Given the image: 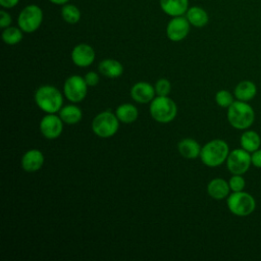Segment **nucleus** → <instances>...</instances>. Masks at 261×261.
<instances>
[{
  "instance_id": "13",
  "label": "nucleus",
  "mask_w": 261,
  "mask_h": 261,
  "mask_svg": "<svg viewBox=\"0 0 261 261\" xmlns=\"http://www.w3.org/2000/svg\"><path fill=\"white\" fill-rule=\"evenodd\" d=\"M155 88L147 82L136 83L130 89L132 98L138 103H148L155 98Z\"/></svg>"
},
{
  "instance_id": "30",
  "label": "nucleus",
  "mask_w": 261,
  "mask_h": 261,
  "mask_svg": "<svg viewBox=\"0 0 261 261\" xmlns=\"http://www.w3.org/2000/svg\"><path fill=\"white\" fill-rule=\"evenodd\" d=\"M86 83L90 87H95L99 83V75L96 71H89L85 76H84Z\"/></svg>"
},
{
  "instance_id": "17",
  "label": "nucleus",
  "mask_w": 261,
  "mask_h": 261,
  "mask_svg": "<svg viewBox=\"0 0 261 261\" xmlns=\"http://www.w3.org/2000/svg\"><path fill=\"white\" fill-rule=\"evenodd\" d=\"M185 16L189 20L190 24L196 28H203L209 21V15L207 11L200 6L189 7Z\"/></svg>"
},
{
  "instance_id": "2",
  "label": "nucleus",
  "mask_w": 261,
  "mask_h": 261,
  "mask_svg": "<svg viewBox=\"0 0 261 261\" xmlns=\"http://www.w3.org/2000/svg\"><path fill=\"white\" fill-rule=\"evenodd\" d=\"M229 154L228 145L220 139L212 140L201 148V161L208 167H216L221 165Z\"/></svg>"
},
{
  "instance_id": "4",
  "label": "nucleus",
  "mask_w": 261,
  "mask_h": 261,
  "mask_svg": "<svg viewBox=\"0 0 261 261\" xmlns=\"http://www.w3.org/2000/svg\"><path fill=\"white\" fill-rule=\"evenodd\" d=\"M176 104L168 96H157L151 101L150 114L157 122H170L176 116Z\"/></svg>"
},
{
  "instance_id": "3",
  "label": "nucleus",
  "mask_w": 261,
  "mask_h": 261,
  "mask_svg": "<svg viewBox=\"0 0 261 261\" xmlns=\"http://www.w3.org/2000/svg\"><path fill=\"white\" fill-rule=\"evenodd\" d=\"M254 119V110L245 101H233L227 109V120L234 128L246 129L253 124Z\"/></svg>"
},
{
  "instance_id": "25",
  "label": "nucleus",
  "mask_w": 261,
  "mask_h": 261,
  "mask_svg": "<svg viewBox=\"0 0 261 261\" xmlns=\"http://www.w3.org/2000/svg\"><path fill=\"white\" fill-rule=\"evenodd\" d=\"M23 38V32L19 27H8L3 29L2 40L7 45H16Z\"/></svg>"
},
{
  "instance_id": "33",
  "label": "nucleus",
  "mask_w": 261,
  "mask_h": 261,
  "mask_svg": "<svg viewBox=\"0 0 261 261\" xmlns=\"http://www.w3.org/2000/svg\"><path fill=\"white\" fill-rule=\"evenodd\" d=\"M48 1H49V2H51L52 4L63 6L64 4H66V3H69V1H70V0H48Z\"/></svg>"
},
{
  "instance_id": "12",
  "label": "nucleus",
  "mask_w": 261,
  "mask_h": 261,
  "mask_svg": "<svg viewBox=\"0 0 261 261\" xmlns=\"http://www.w3.org/2000/svg\"><path fill=\"white\" fill-rule=\"evenodd\" d=\"M95 56L93 47L86 43L75 45L70 53L72 62L79 67H88L91 65L95 60Z\"/></svg>"
},
{
  "instance_id": "27",
  "label": "nucleus",
  "mask_w": 261,
  "mask_h": 261,
  "mask_svg": "<svg viewBox=\"0 0 261 261\" xmlns=\"http://www.w3.org/2000/svg\"><path fill=\"white\" fill-rule=\"evenodd\" d=\"M155 91L158 96H168L171 91V84L167 79H160L155 84Z\"/></svg>"
},
{
  "instance_id": "20",
  "label": "nucleus",
  "mask_w": 261,
  "mask_h": 261,
  "mask_svg": "<svg viewBox=\"0 0 261 261\" xmlns=\"http://www.w3.org/2000/svg\"><path fill=\"white\" fill-rule=\"evenodd\" d=\"M257 94L256 85L251 81H243L239 83L234 89V96L240 101H250Z\"/></svg>"
},
{
  "instance_id": "32",
  "label": "nucleus",
  "mask_w": 261,
  "mask_h": 261,
  "mask_svg": "<svg viewBox=\"0 0 261 261\" xmlns=\"http://www.w3.org/2000/svg\"><path fill=\"white\" fill-rule=\"evenodd\" d=\"M19 3V0H0V5L4 9H10L15 7Z\"/></svg>"
},
{
  "instance_id": "11",
  "label": "nucleus",
  "mask_w": 261,
  "mask_h": 261,
  "mask_svg": "<svg viewBox=\"0 0 261 261\" xmlns=\"http://www.w3.org/2000/svg\"><path fill=\"white\" fill-rule=\"evenodd\" d=\"M62 129L63 121L60 116H57L54 113H48L41 119L40 132L46 139H57L61 135Z\"/></svg>"
},
{
  "instance_id": "1",
  "label": "nucleus",
  "mask_w": 261,
  "mask_h": 261,
  "mask_svg": "<svg viewBox=\"0 0 261 261\" xmlns=\"http://www.w3.org/2000/svg\"><path fill=\"white\" fill-rule=\"evenodd\" d=\"M37 106L46 113H56L63 105V97L60 91L49 85L41 86L35 93Z\"/></svg>"
},
{
  "instance_id": "21",
  "label": "nucleus",
  "mask_w": 261,
  "mask_h": 261,
  "mask_svg": "<svg viewBox=\"0 0 261 261\" xmlns=\"http://www.w3.org/2000/svg\"><path fill=\"white\" fill-rule=\"evenodd\" d=\"M115 114L119 121L123 123H133L138 119L139 111L135 105L130 103H124L116 108Z\"/></svg>"
},
{
  "instance_id": "22",
  "label": "nucleus",
  "mask_w": 261,
  "mask_h": 261,
  "mask_svg": "<svg viewBox=\"0 0 261 261\" xmlns=\"http://www.w3.org/2000/svg\"><path fill=\"white\" fill-rule=\"evenodd\" d=\"M59 116L66 124H75L81 121L83 112L79 106L69 104L61 107L59 110Z\"/></svg>"
},
{
  "instance_id": "6",
  "label": "nucleus",
  "mask_w": 261,
  "mask_h": 261,
  "mask_svg": "<svg viewBox=\"0 0 261 261\" xmlns=\"http://www.w3.org/2000/svg\"><path fill=\"white\" fill-rule=\"evenodd\" d=\"M119 127V120L116 114L111 111H103L97 114L92 121L94 134L100 138H110L114 136Z\"/></svg>"
},
{
  "instance_id": "7",
  "label": "nucleus",
  "mask_w": 261,
  "mask_h": 261,
  "mask_svg": "<svg viewBox=\"0 0 261 261\" xmlns=\"http://www.w3.org/2000/svg\"><path fill=\"white\" fill-rule=\"evenodd\" d=\"M227 207L237 216H248L255 210L256 202L249 193L243 191L233 192L227 198Z\"/></svg>"
},
{
  "instance_id": "14",
  "label": "nucleus",
  "mask_w": 261,
  "mask_h": 261,
  "mask_svg": "<svg viewBox=\"0 0 261 261\" xmlns=\"http://www.w3.org/2000/svg\"><path fill=\"white\" fill-rule=\"evenodd\" d=\"M21 167L27 172H36L44 164V155L38 149L27 151L21 157Z\"/></svg>"
},
{
  "instance_id": "31",
  "label": "nucleus",
  "mask_w": 261,
  "mask_h": 261,
  "mask_svg": "<svg viewBox=\"0 0 261 261\" xmlns=\"http://www.w3.org/2000/svg\"><path fill=\"white\" fill-rule=\"evenodd\" d=\"M251 161L254 166L261 168V150L258 149L253 152V154L251 155Z\"/></svg>"
},
{
  "instance_id": "26",
  "label": "nucleus",
  "mask_w": 261,
  "mask_h": 261,
  "mask_svg": "<svg viewBox=\"0 0 261 261\" xmlns=\"http://www.w3.org/2000/svg\"><path fill=\"white\" fill-rule=\"evenodd\" d=\"M215 101L220 107L228 108L233 102V97L228 91L220 90L215 95Z\"/></svg>"
},
{
  "instance_id": "29",
  "label": "nucleus",
  "mask_w": 261,
  "mask_h": 261,
  "mask_svg": "<svg viewBox=\"0 0 261 261\" xmlns=\"http://www.w3.org/2000/svg\"><path fill=\"white\" fill-rule=\"evenodd\" d=\"M12 23V17L8 11L5 9L0 10V28L1 29H6L10 27Z\"/></svg>"
},
{
  "instance_id": "8",
  "label": "nucleus",
  "mask_w": 261,
  "mask_h": 261,
  "mask_svg": "<svg viewBox=\"0 0 261 261\" xmlns=\"http://www.w3.org/2000/svg\"><path fill=\"white\" fill-rule=\"evenodd\" d=\"M88 85L84 77L71 75L66 79L63 85V93L67 100L73 103L82 102L88 93Z\"/></svg>"
},
{
  "instance_id": "19",
  "label": "nucleus",
  "mask_w": 261,
  "mask_h": 261,
  "mask_svg": "<svg viewBox=\"0 0 261 261\" xmlns=\"http://www.w3.org/2000/svg\"><path fill=\"white\" fill-rule=\"evenodd\" d=\"M99 72L104 76L110 79H116L123 72L122 64L115 59H104L99 63Z\"/></svg>"
},
{
  "instance_id": "23",
  "label": "nucleus",
  "mask_w": 261,
  "mask_h": 261,
  "mask_svg": "<svg viewBox=\"0 0 261 261\" xmlns=\"http://www.w3.org/2000/svg\"><path fill=\"white\" fill-rule=\"evenodd\" d=\"M241 146L248 152H254L259 149L261 144L260 136L254 130H246L241 136Z\"/></svg>"
},
{
  "instance_id": "18",
  "label": "nucleus",
  "mask_w": 261,
  "mask_h": 261,
  "mask_svg": "<svg viewBox=\"0 0 261 261\" xmlns=\"http://www.w3.org/2000/svg\"><path fill=\"white\" fill-rule=\"evenodd\" d=\"M177 150L182 157L187 159H195L200 156L201 146L194 139L186 138L178 142Z\"/></svg>"
},
{
  "instance_id": "28",
  "label": "nucleus",
  "mask_w": 261,
  "mask_h": 261,
  "mask_svg": "<svg viewBox=\"0 0 261 261\" xmlns=\"http://www.w3.org/2000/svg\"><path fill=\"white\" fill-rule=\"evenodd\" d=\"M228 185L232 192H240V191L244 190L246 182H245V179L242 176V174H233L229 178Z\"/></svg>"
},
{
  "instance_id": "24",
  "label": "nucleus",
  "mask_w": 261,
  "mask_h": 261,
  "mask_svg": "<svg viewBox=\"0 0 261 261\" xmlns=\"http://www.w3.org/2000/svg\"><path fill=\"white\" fill-rule=\"evenodd\" d=\"M61 17L65 22L75 24L81 20L82 12L76 5L66 3L61 7Z\"/></svg>"
},
{
  "instance_id": "15",
  "label": "nucleus",
  "mask_w": 261,
  "mask_h": 261,
  "mask_svg": "<svg viewBox=\"0 0 261 261\" xmlns=\"http://www.w3.org/2000/svg\"><path fill=\"white\" fill-rule=\"evenodd\" d=\"M159 5L161 10L173 17L185 15L189 9V0H159Z\"/></svg>"
},
{
  "instance_id": "16",
  "label": "nucleus",
  "mask_w": 261,
  "mask_h": 261,
  "mask_svg": "<svg viewBox=\"0 0 261 261\" xmlns=\"http://www.w3.org/2000/svg\"><path fill=\"white\" fill-rule=\"evenodd\" d=\"M229 185L223 178H213L207 186L208 195L215 200H222L229 194Z\"/></svg>"
},
{
  "instance_id": "9",
  "label": "nucleus",
  "mask_w": 261,
  "mask_h": 261,
  "mask_svg": "<svg viewBox=\"0 0 261 261\" xmlns=\"http://www.w3.org/2000/svg\"><path fill=\"white\" fill-rule=\"evenodd\" d=\"M252 164L251 155L245 149H234L229 152L226 159L227 169L232 174H244Z\"/></svg>"
},
{
  "instance_id": "10",
  "label": "nucleus",
  "mask_w": 261,
  "mask_h": 261,
  "mask_svg": "<svg viewBox=\"0 0 261 261\" xmlns=\"http://www.w3.org/2000/svg\"><path fill=\"white\" fill-rule=\"evenodd\" d=\"M191 24L185 15L173 16L166 25V36L172 42L185 40L190 33Z\"/></svg>"
},
{
  "instance_id": "5",
  "label": "nucleus",
  "mask_w": 261,
  "mask_h": 261,
  "mask_svg": "<svg viewBox=\"0 0 261 261\" xmlns=\"http://www.w3.org/2000/svg\"><path fill=\"white\" fill-rule=\"evenodd\" d=\"M43 18L44 13L42 8L37 4H29L20 10L17 16V25L23 33L31 34L41 27Z\"/></svg>"
}]
</instances>
